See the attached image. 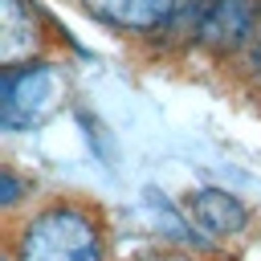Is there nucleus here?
Listing matches in <instances>:
<instances>
[{
  "label": "nucleus",
  "instance_id": "obj_8",
  "mask_svg": "<svg viewBox=\"0 0 261 261\" xmlns=\"http://www.w3.org/2000/svg\"><path fill=\"white\" fill-rule=\"evenodd\" d=\"M159 261H179V257H159Z\"/></svg>",
  "mask_w": 261,
  "mask_h": 261
},
{
  "label": "nucleus",
  "instance_id": "obj_2",
  "mask_svg": "<svg viewBox=\"0 0 261 261\" xmlns=\"http://www.w3.org/2000/svg\"><path fill=\"white\" fill-rule=\"evenodd\" d=\"M65 77L49 61H29V65H8L0 82V122L4 130H29L53 114L61 102Z\"/></svg>",
  "mask_w": 261,
  "mask_h": 261
},
{
  "label": "nucleus",
  "instance_id": "obj_6",
  "mask_svg": "<svg viewBox=\"0 0 261 261\" xmlns=\"http://www.w3.org/2000/svg\"><path fill=\"white\" fill-rule=\"evenodd\" d=\"M249 65L261 73V29H257V37H253V53H249Z\"/></svg>",
  "mask_w": 261,
  "mask_h": 261
},
{
  "label": "nucleus",
  "instance_id": "obj_3",
  "mask_svg": "<svg viewBox=\"0 0 261 261\" xmlns=\"http://www.w3.org/2000/svg\"><path fill=\"white\" fill-rule=\"evenodd\" d=\"M257 0H212L196 20V41L212 53H237L257 37Z\"/></svg>",
  "mask_w": 261,
  "mask_h": 261
},
{
  "label": "nucleus",
  "instance_id": "obj_1",
  "mask_svg": "<svg viewBox=\"0 0 261 261\" xmlns=\"http://www.w3.org/2000/svg\"><path fill=\"white\" fill-rule=\"evenodd\" d=\"M12 261H102V232L82 208H49L24 224Z\"/></svg>",
  "mask_w": 261,
  "mask_h": 261
},
{
  "label": "nucleus",
  "instance_id": "obj_5",
  "mask_svg": "<svg viewBox=\"0 0 261 261\" xmlns=\"http://www.w3.org/2000/svg\"><path fill=\"white\" fill-rule=\"evenodd\" d=\"M192 220L212 237H232L249 224V212L237 196H228L220 188H200V192H192Z\"/></svg>",
  "mask_w": 261,
  "mask_h": 261
},
{
  "label": "nucleus",
  "instance_id": "obj_4",
  "mask_svg": "<svg viewBox=\"0 0 261 261\" xmlns=\"http://www.w3.org/2000/svg\"><path fill=\"white\" fill-rule=\"evenodd\" d=\"M90 16L126 33H155L175 16H192L188 0H82Z\"/></svg>",
  "mask_w": 261,
  "mask_h": 261
},
{
  "label": "nucleus",
  "instance_id": "obj_7",
  "mask_svg": "<svg viewBox=\"0 0 261 261\" xmlns=\"http://www.w3.org/2000/svg\"><path fill=\"white\" fill-rule=\"evenodd\" d=\"M16 200V179H12V171H4V204H12Z\"/></svg>",
  "mask_w": 261,
  "mask_h": 261
}]
</instances>
